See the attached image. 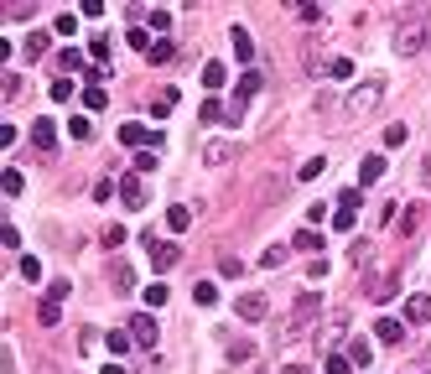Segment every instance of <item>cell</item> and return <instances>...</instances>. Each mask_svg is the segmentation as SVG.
I'll return each mask as SVG.
<instances>
[{"label":"cell","instance_id":"cell-1","mask_svg":"<svg viewBox=\"0 0 431 374\" xmlns=\"http://www.w3.org/2000/svg\"><path fill=\"white\" fill-rule=\"evenodd\" d=\"M317 307H322L317 291H302V297H296V307L286 312V323H281V338H286V343H291V338H307V328H312V317H317Z\"/></svg>","mask_w":431,"mask_h":374},{"label":"cell","instance_id":"cell-2","mask_svg":"<svg viewBox=\"0 0 431 374\" xmlns=\"http://www.w3.org/2000/svg\"><path fill=\"white\" fill-rule=\"evenodd\" d=\"M385 104V78H364V84L348 94V115L354 120H364V115H374Z\"/></svg>","mask_w":431,"mask_h":374},{"label":"cell","instance_id":"cell-3","mask_svg":"<svg viewBox=\"0 0 431 374\" xmlns=\"http://www.w3.org/2000/svg\"><path fill=\"white\" fill-rule=\"evenodd\" d=\"M260 84H265V78H260L255 68H244V73H239V84H234V110H229V120H239V115H244V104H250L255 94H260Z\"/></svg>","mask_w":431,"mask_h":374},{"label":"cell","instance_id":"cell-4","mask_svg":"<svg viewBox=\"0 0 431 374\" xmlns=\"http://www.w3.org/2000/svg\"><path fill=\"white\" fill-rule=\"evenodd\" d=\"M166 136L161 130H151V125H120V146H140V151H156Z\"/></svg>","mask_w":431,"mask_h":374},{"label":"cell","instance_id":"cell-5","mask_svg":"<svg viewBox=\"0 0 431 374\" xmlns=\"http://www.w3.org/2000/svg\"><path fill=\"white\" fill-rule=\"evenodd\" d=\"M146 245H151V265H156V271H172V265L182 260V250L172 245V239H156V234H151Z\"/></svg>","mask_w":431,"mask_h":374},{"label":"cell","instance_id":"cell-6","mask_svg":"<svg viewBox=\"0 0 431 374\" xmlns=\"http://www.w3.org/2000/svg\"><path fill=\"white\" fill-rule=\"evenodd\" d=\"M234 312H239V317H244V323H260V317H265V312H270V302H265V297H260V291H244V297H239V302H234Z\"/></svg>","mask_w":431,"mask_h":374},{"label":"cell","instance_id":"cell-7","mask_svg":"<svg viewBox=\"0 0 431 374\" xmlns=\"http://www.w3.org/2000/svg\"><path fill=\"white\" fill-rule=\"evenodd\" d=\"M234 156H239L234 141H208L203 146V167H224V162H234Z\"/></svg>","mask_w":431,"mask_h":374},{"label":"cell","instance_id":"cell-8","mask_svg":"<svg viewBox=\"0 0 431 374\" xmlns=\"http://www.w3.org/2000/svg\"><path fill=\"white\" fill-rule=\"evenodd\" d=\"M364 291H369L374 302H390V297H395V271H380V276H369V280H364Z\"/></svg>","mask_w":431,"mask_h":374},{"label":"cell","instance_id":"cell-9","mask_svg":"<svg viewBox=\"0 0 431 374\" xmlns=\"http://www.w3.org/2000/svg\"><path fill=\"white\" fill-rule=\"evenodd\" d=\"M120 203L125 208H146V182H140V177H120Z\"/></svg>","mask_w":431,"mask_h":374},{"label":"cell","instance_id":"cell-10","mask_svg":"<svg viewBox=\"0 0 431 374\" xmlns=\"http://www.w3.org/2000/svg\"><path fill=\"white\" fill-rule=\"evenodd\" d=\"M130 338H135L140 349H156V323H151L146 312H140V317H130Z\"/></svg>","mask_w":431,"mask_h":374},{"label":"cell","instance_id":"cell-11","mask_svg":"<svg viewBox=\"0 0 431 374\" xmlns=\"http://www.w3.org/2000/svg\"><path fill=\"white\" fill-rule=\"evenodd\" d=\"M385 172H390V162H385V156H364V167H359V182H364V187H374V182L385 177Z\"/></svg>","mask_w":431,"mask_h":374},{"label":"cell","instance_id":"cell-12","mask_svg":"<svg viewBox=\"0 0 431 374\" xmlns=\"http://www.w3.org/2000/svg\"><path fill=\"white\" fill-rule=\"evenodd\" d=\"M32 146H37V151H52V146H58V130H52V120H37V125H32Z\"/></svg>","mask_w":431,"mask_h":374},{"label":"cell","instance_id":"cell-13","mask_svg":"<svg viewBox=\"0 0 431 374\" xmlns=\"http://www.w3.org/2000/svg\"><path fill=\"white\" fill-rule=\"evenodd\" d=\"M406 323H431V297H426V291L406 302Z\"/></svg>","mask_w":431,"mask_h":374},{"label":"cell","instance_id":"cell-14","mask_svg":"<svg viewBox=\"0 0 431 374\" xmlns=\"http://www.w3.org/2000/svg\"><path fill=\"white\" fill-rule=\"evenodd\" d=\"M229 42H234V58H239V63H250V58H255V42H250V32H244V26H234Z\"/></svg>","mask_w":431,"mask_h":374},{"label":"cell","instance_id":"cell-15","mask_svg":"<svg viewBox=\"0 0 431 374\" xmlns=\"http://www.w3.org/2000/svg\"><path fill=\"white\" fill-rule=\"evenodd\" d=\"M374 333H380V343H400V338H406V328H400L395 317H380V323H374Z\"/></svg>","mask_w":431,"mask_h":374},{"label":"cell","instance_id":"cell-16","mask_svg":"<svg viewBox=\"0 0 431 374\" xmlns=\"http://www.w3.org/2000/svg\"><path fill=\"white\" fill-rule=\"evenodd\" d=\"M203 89H208V94H213V89H224V63H213V58L203 63Z\"/></svg>","mask_w":431,"mask_h":374},{"label":"cell","instance_id":"cell-17","mask_svg":"<svg viewBox=\"0 0 431 374\" xmlns=\"http://www.w3.org/2000/svg\"><path fill=\"white\" fill-rule=\"evenodd\" d=\"M187 224H192V208H166V229L172 234H182Z\"/></svg>","mask_w":431,"mask_h":374},{"label":"cell","instance_id":"cell-18","mask_svg":"<svg viewBox=\"0 0 431 374\" xmlns=\"http://www.w3.org/2000/svg\"><path fill=\"white\" fill-rule=\"evenodd\" d=\"M58 317H62V302H42V307H37V323H42V328H58Z\"/></svg>","mask_w":431,"mask_h":374},{"label":"cell","instance_id":"cell-19","mask_svg":"<svg viewBox=\"0 0 431 374\" xmlns=\"http://www.w3.org/2000/svg\"><path fill=\"white\" fill-rule=\"evenodd\" d=\"M192 297H198V307H218V286H213V280H198Z\"/></svg>","mask_w":431,"mask_h":374},{"label":"cell","instance_id":"cell-20","mask_svg":"<svg viewBox=\"0 0 431 374\" xmlns=\"http://www.w3.org/2000/svg\"><path fill=\"white\" fill-rule=\"evenodd\" d=\"M291 245H296V250H322V234H317V229H296Z\"/></svg>","mask_w":431,"mask_h":374},{"label":"cell","instance_id":"cell-21","mask_svg":"<svg viewBox=\"0 0 431 374\" xmlns=\"http://www.w3.org/2000/svg\"><path fill=\"white\" fill-rule=\"evenodd\" d=\"M68 136H73V141H88V136H94V125H88V115H73V120H68Z\"/></svg>","mask_w":431,"mask_h":374},{"label":"cell","instance_id":"cell-22","mask_svg":"<svg viewBox=\"0 0 431 374\" xmlns=\"http://www.w3.org/2000/svg\"><path fill=\"white\" fill-rule=\"evenodd\" d=\"M110 280H114V286H125V291H130V286H135V271H130V265H120V260H114V265H110Z\"/></svg>","mask_w":431,"mask_h":374},{"label":"cell","instance_id":"cell-23","mask_svg":"<svg viewBox=\"0 0 431 374\" xmlns=\"http://www.w3.org/2000/svg\"><path fill=\"white\" fill-rule=\"evenodd\" d=\"M125 47H135V52H151L156 42H151L146 32H140V26H130V32H125Z\"/></svg>","mask_w":431,"mask_h":374},{"label":"cell","instance_id":"cell-24","mask_svg":"<svg viewBox=\"0 0 431 374\" xmlns=\"http://www.w3.org/2000/svg\"><path fill=\"white\" fill-rule=\"evenodd\" d=\"M166 297H172L166 280H151V286H146V307H166Z\"/></svg>","mask_w":431,"mask_h":374},{"label":"cell","instance_id":"cell-25","mask_svg":"<svg viewBox=\"0 0 431 374\" xmlns=\"http://www.w3.org/2000/svg\"><path fill=\"white\" fill-rule=\"evenodd\" d=\"M213 120H224V104L208 94V99H203V125H213Z\"/></svg>","mask_w":431,"mask_h":374},{"label":"cell","instance_id":"cell-26","mask_svg":"<svg viewBox=\"0 0 431 374\" xmlns=\"http://www.w3.org/2000/svg\"><path fill=\"white\" fill-rule=\"evenodd\" d=\"M146 58H151V63H172V58H177V47H172V42H156Z\"/></svg>","mask_w":431,"mask_h":374},{"label":"cell","instance_id":"cell-27","mask_svg":"<svg viewBox=\"0 0 431 374\" xmlns=\"http://www.w3.org/2000/svg\"><path fill=\"white\" fill-rule=\"evenodd\" d=\"M322 167H328V162H322V156H312V162H302V172H296V177L312 182V177H322Z\"/></svg>","mask_w":431,"mask_h":374},{"label":"cell","instance_id":"cell-28","mask_svg":"<svg viewBox=\"0 0 431 374\" xmlns=\"http://www.w3.org/2000/svg\"><path fill=\"white\" fill-rule=\"evenodd\" d=\"M84 110H104V89H99V84L84 89Z\"/></svg>","mask_w":431,"mask_h":374},{"label":"cell","instance_id":"cell-29","mask_svg":"<svg viewBox=\"0 0 431 374\" xmlns=\"http://www.w3.org/2000/svg\"><path fill=\"white\" fill-rule=\"evenodd\" d=\"M21 280H42V260H37V255L21 260Z\"/></svg>","mask_w":431,"mask_h":374},{"label":"cell","instance_id":"cell-30","mask_svg":"<svg viewBox=\"0 0 431 374\" xmlns=\"http://www.w3.org/2000/svg\"><path fill=\"white\" fill-rule=\"evenodd\" d=\"M52 32H58V37H73V32H78V16H73V11H68V16H58V21H52Z\"/></svg>","mask_w":431,"mask_h":374},{"label":"cell","instance_id":"cell-31","mask_svg":"<svg viewBox=\"0 0 431 374\" xmlns=\"http://www.w3.org/2000/svg\"><path fill=\"white\" fill-rule=\"evenodd\" d=\"M146 172H156V151H135V177H146Z\"/></svg>","mask_w":431,"mask_h":374},{"label":"cell","instance_id":"cell-32","mask_svg":"<svg viewBox=\"0 0 431 374\" xmlns=\"http://www.w3.org/2000/svg\"><path fill=\"white\" fill-rule=\"evenodd\" d=\"M47 52V32H37V37H26V58H42Z\"/></svg>","mask_w":431,"mask_h":374},{"label":"cell","instance_id":"cell-33","mask_svg":"<svg viewBox=\"0 0 431 374\" xmlns=\"http://www.w3.org/2000/svg\"><path fill=\"white\" fill-rule=\"evenodd\" d=\"M104 343H110V354H125V349H130V343H135V338H130V333H110V338H104Z\"/></svg>","mask_w":431,"mask_h":374},{"label":"cell","instance_id":"cell-34","mask_svg":"<svg viewBox=\"0 0 431 374\" xmlns=\"http://www.w3.org/2000/svg\"><path fill=\"white\" fill-rule=\"evenodd\" d=\"M406 136H411L406 125H385V146H406Z\"/></svg>","mask_w":431,"mask_h":374},{"label":"cell","instance_id":"cell-35","mask_svg":"<svg viewBox=\"0 0 431 374\" xmlns=\"http://www.w3.org/2000/svg\"><path fill=\"white\" fill-rule=\"evenodd\" d=\"M328 73H333V78H354V63H348V58H333Z\"/></svg>","mask_w":431,"mask_h":374},{"label":"cell","instance_id":"cell-36","mask_svg":"<svg viewBox=\"0 0 431 374\" xmlns=\"http://www.w3.org/2000/svg\"><path fill=\"white\" fill-rule=\"evenodd\" d=\"M348 364H354L348 354H328V374H348Z\"/></svg>","mask_w":431,"mask_h":374},{"label":"cell","instance_id":"cell-37","mask_svg":"<svg viewBox=\"0 0 431 374\" xmlns=\"http://www.w3.org/2000/svg\"><path fill=\"white\" fill-rule=\"evenodd\" d=\"M260 265H286V245H270L265 255H260Z\"/></svg>","mask_w":431,"mask_h":374},{"label":"cell","instance_id":"cell-38","mask_svg":"<svg viewBox=\"0 0 431 374\" xmlns=\"http://www.w3.org/2000/svg\"><path fill=\"white\" fill-rule=\"evenodd\" d=\"M333 229H338V234H348V229H354V213L338 208V213H333Z\"/></svg>","mask_w":431,"mask_h":374},{"label":"cell","instance_id":"cell-39","mask_svg":"<svg viewBox=\"0 0 431 374\" xmlns=\"http://www.w3.org/2000/svg\"><path fill=\"white\" fill-rule=\"evenodd\" d=\"M58 63H62V68H84V52H78V47H62Z\"/></svg>","mask_w":431,"mask_h":374},{"label":"cell","instance_id":"cell-40","mask_svg":"<svg viewBox=\"0 0 431 374\" xmlns=\"http://www.w3.org/2000/svg\"><path fill=\"white\" fill-rule=\"evenodd\" d=\"M68 291H73L68 280H52V286H47V302H68Z\"/></svg>","mask_w":431,"mask_h":374},{"label":"cell","instance_id":"cell-41","mask_svg":"<svg viewBox=\"0 0 431 374\" xmlns=\"http://www.w3.org/2000/svg\"><path fill=\"white\" fill-rule=\"evenodd\" d=\"M172 110H177V89H166L161 99H156V115H172Z\"/></svg>","mask_w":431,"mask_h":374},{"label":"cell","instance_id":"cell-42","mask_svg":"<svg viewBox=\"0 0 431 374\" xmlns=\"http://www.w3.org/2000/svg\"><path fill=\"white\" fill-rule=\"evenodd\" d=\"M0 94H6V99H16V94H21V78L6 73V78H0Z\"/></svg>","mask_w":431,"mask_h":374},{"label":"cell","instance_id":"cell-43","mask_svg":"<svg viewBox=\"0 0 431 374\" xmlns=\"http://www.w3.org/2000/svg\"><path fill=\"white\" fill-rule=\"evenodd\" d=\"M0 187H6V198H16V193H21V172H6V177H0Z\"/></svg>","mask_w":431,"mask_h":374},{"label":"cell","instance_id":"cell-44","mask_svg":"<svg viewBox=\"0 0 431 374\" xmlns=\"http://www.w3.org/2000/svg\"><path fill=\"white\" fill-rule=\"evenodd\" d=\"M369 354H374V349H369V343H364V338L354 343V349H348V359H354V364H369Z\"/></svg>","mask_w":431,"mask_h":374},{"label":"cell","instance_id":"cell-45","mask_svg":"<svg viewBox=\"0 0 431 374\" xmlns=\"http://www.w3.org/2000/svg\"><path fill=\"white\" fill-rule=\"evenodd\" d=\"M52 99H58V104L73 99V84H68V78H58V84H52Z\"/></svg>","mask_w":431,"mask_h":374},{"label":"cell","instance_id":"cell-46","mask_svg":"<svg viewBox=\"0 0 431 374\" xmlns=\"http://www.w3.org/2000/svg\"><path fill=\"white\" fill-rule=\"evenodd\" d=\"M218 271H224V276H239L244 265H239V255H224V260H218Z\"/></svg>","mask_w":431,"mask_h":374},{"label":"cell","instance_id":"cell-47","mask_svg":"<svg viewBox=\"0 0 431 374\" xmlns=\"http://www.w3.org/2000/svg\"><path fill=\"white\" fill-rule=\"evenodd\" d=\"M229 359H255V343H229Z\"/></svg>","mask_w":431,"mask_h":374},{"label":"cell","instance_id":"cell-48","mask_svg":"<svg viewBox=\"0 0 431 374\" xmlns=\"http://www.w3.org/2000/svg\"><path fill=\"white\" fill-rule=\"evenodd\" d=\"M421 182H426V187H431V156H426V167H421Z\"/></svg>","mask_w":431,"mask_h":374},{"label":"cell","instance_id":"cell-49","mask_svg":"<svg viewBox=\"0 0 431 374\" xmlns=\"http://www.w3.org/2000/svg\"><path fill=\"white\" fill-rule=\"evenodd\" d=\"M281 374H307V369H302V364H286V369H281Z\"/></svg>","mask_w":431,"mask_h":374},{"label":"cell","instance_id":"cell-50","mask_svg":"<svg viewBox=\"0 0 431 374\" xmlns=\"http://www.w3.org/2000/svg\"><path fill=\"white\" fill-rule=\"evenodd\" d=\"M104 374H125V369H120V364H110V369H104Z\"/></svg>","mask_w":431,"mask_h":374},{"label":"cell","instance_id":"cell-51","mask_svg":"<svg viewBox=\"0 0 431 374\" xmlns=\"http://www.w3.org/2000/svg\"><path fill=\"white\" fill-rule=\"evenodd\" d=\"M255 374H265V369H255Z\"/></svg>","mask_w":431,"mask_h":374}]
</instances>
